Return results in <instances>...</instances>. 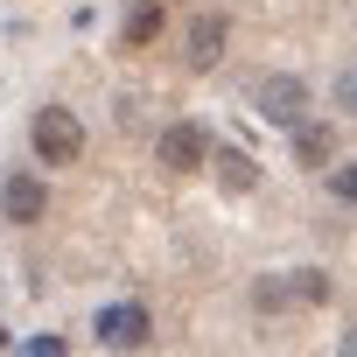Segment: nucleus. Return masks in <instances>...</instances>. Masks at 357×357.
<instances>
[{
    "label": "nucleus",
    "instance_id": "1",
    "mask_svg": "<svg viewBox=\"0 0 357 357\" xmlns=\"http://www.w3.org/2000/svg\"><path fill=\"white\" fill-rule=\"evenodd\" d=\"M29 147H36L50 168L77 161V154H84V126H77V112H70V105H43V112L29 119Z\"/></svg>",
    "mask_w": 357,
    "mask_h": 357
},
{
    "label": "nucleus",
    "instance_id": "2",
    "mask_svg": "<svg viewBox=\"0 0 357 357\" xmlns=\"http://www.w3.org/2000/svg\"><path fill=\"white\" fill-rule=\"evenodd\" d=\"M259 119L266 126H280V133H294V126H308V84L294 77V70H273V77H259Z\"/></svg>",
    "mask_w": 357,
    "mask_h": 357
},
{
    "label": "nucleus",
    "instance_id": "3",
    "mask_svg": "<svg viewBox=\"0 0 357 357\" xmlns=\"http://www.w3.org/2000/svg\"><path fill=\"white\" fill-rule=\"evenodd\" d=\"M204 154H211V140H204V126H190V119L161 126V140H154V161H161V168H175V175L204 168Z\"/></svg>",
    "mask_w": 357,
    "mask_h": 357
},
{
    "label": "nucleus",
    "instance_id": "4",
    "mask_svg": "<svg viewBox=\"0 0 357 357\" xmlns=\"http://www.w3.org/2000/svg\"><path fill=\"white\" fill-rule=\"evenodd\" d=\"M147 336H154V322H147L140 301H112V308H98V343H112V350H140Z\"/></svg>",
    "mask_w": 357,
    "mask_h": 357
},
{
    "label": "nucleus",
    "instance_id": "5",
    "mask_svg": "<svg viewBox=\"0 0 357 357\" xmlns=\"http://www.w3.org/2000/svg\"><path fill=\"white\" fill-rule=\"evenodd\" d=\"M0 211H8V225H43V211H50L43 175H8L0 183Z\"/></svg>",
    "mask_w": 357,
    "mask_h": 357
},
{
    "label": "nucleus",
    "instance_id": "6",
    "mask_svg": "<svg viewBox=\"0 0 357 357\" xmlns=\"http://www.w3.org/2000/svg\"><path fill=\"white\" fill-rule=\"evenodd\" d=\"M225 36H231L225 15H197V22H190V70H211V63L225 56Z\"/></svg>",
    "mask_w": 357,
    "mask_h": 357
},
{
    "label": "nucleus",
    "instance_id": "7",
    "mask_svg": "<svg viewBox=\"0 0 357 357\" xmlns=\"http://www.w3.org/2000/svg\"><path fill=\"white\" fill-rule=\"evenodd\" d=\"M204 161L218 168V183H225V190H238V197L259 183V161H252V154H238V147H218V154H204Z\"/></svg>",
    "mask_w": 357,
    "mask_h": 357
},
{
    "label": "nucleus",
    "instance_id": "8",
    "mask_svg": "<svg viewBox=\"0 0 357 357\" xmlns=\"http://www.w3.org/2000/svg\"><path fill=\"white\" fill-rule=\"evenodd\" d=\"M161 36V0H133V15H126V43L140 50V43H154Z\"/></svg>",
    "mask_w": 357,
    "mask_h": 357
},
{
    "label": "nucleus",
    "instance_id": "9",
    "mask_svg": "<svg viewBox=\"0 0 357 357\" xmlns=\"http://www.w3.org/2000/svg\"><path fill=\"white\" fill-rule=\"evenodd\" d=\"M287 280H294V287H287L294 301H329V294H336V280H329L322 266H301V273H287Z\"/></svg>",
    "mask_w": 357,
    "mask_h": 357
},
{
    "label": "nucleus",
    "instance_id": "10",
    "mask_svg": "<svg viewBox=\"0 0 357 357\" xmlns=\"http://www.w3.org/2000/svg\"><path fill=\"white\" fill-rule=\"evenodd\" d=\"M294 154L301 161H329V126H294Z\"/></svg>",
    "mask_w": 357,
    "mask_h": 357
},
{
    "label": "nucleus",
    "instance_id": "11",
    "mask_svg": "<svg viewBox=\"0 0 357 357\" xmlns=\"http://www.w3.org/2000/svg\"><path fill=\"white\" fill-rule=\"evenodd\" d=\"M350 105H357V70L343 63V70H336V112H350Z\"/></svg>",
    "mask_w": 357,
    "mask_h": 357
},
{
    "label": "nucleus",
    "instance_id": "12",
    "mask_svg": "<svg viewBox=\"0 0 357 357\" xmlns=\"http://www.w3.org/2000/svg\"><path fill=\"white\" fill-rule=\"evenodd\" d=\"M22 357H63V336H56V329H50V336H29Z\"/></svg>",
    "mask_w": 357,
    "mask_h": 357
},
{
    "label": "nucleus",
    "instance_id": "13",
    "mask_svg": "<svg viewBox=\"0 0 357 357\" xmlns=\"http://www.w3.org/2000/svg\"><path fill=\"white\" fill-rule=\"evenodd\" d=\"M329 197H336V204H350V197H357V175H350V168H336V175H329Z\"/></svg>",
    "mask_w": 357,
    "mask_h": 357
},
{
    "label": "nucleus",
    "instance_id": "14",
    "mask_svg": "<svg viewBox=\"0 0 357 357\" xmlns=\"http://www.w3.org/2000/svg\"><path fill=\"white\" fill-rule=\"evenodd\" d=\"M0 343H8V329H0Z\"/></svg>",
    "mask_w": 357,
    "mask_h": 357
}]
</instances>
